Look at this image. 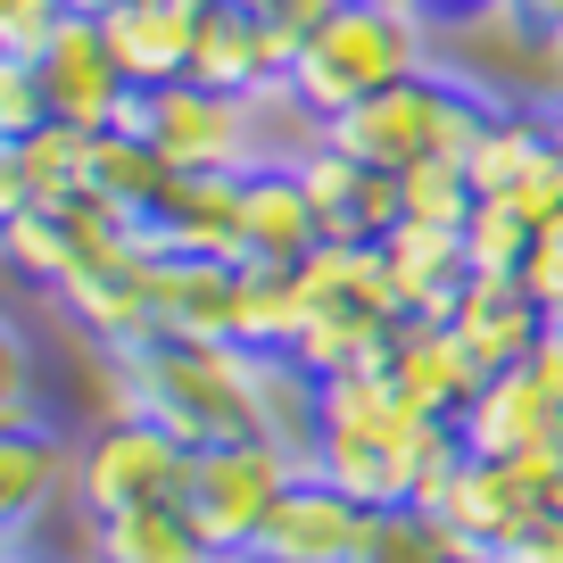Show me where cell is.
Here are the masks:
<instances>
[{"label":"cell","instance_id":"ba28073f","mask_svg":"<svg viewBox=\"0 0 563 563\" xmlns=\"http://www.w3.org/2000/svg\"><path fill=\"white\" fill-rule=\"evenodd\" d=\"M34 75H42V91H51V117L58 124H84V133H117V124H124V133H141V100H150V91L117 67L100 18L75 9L67 34L51 42V58H42Z\"/></svg>","mask_w":563,"mask_h":563},{"label":"cell","instance_id":"7402d4cb","mask_svg":"<svg viewBox=\"0 0 563 563\" xmlns=\"http://www.w3.org/2000/svg\"><path fill=\"white\" fill-rule=\"evenodd\" d=\"M307 316V265H274V257H241V340L249 349H299Z\"/></svg>","mask_w":563,"mask_h":563},{"label":"cell","instance_id":"8fae6325","mask_svg":"<svg viewBox=\"0 0 563 563\" xmlns=\"http://www.w3.org/2000/svg\"><path fill=\"white\" fill-rule=\"evenodd\" d=\"M290 58H299V34H282L265 9L208 0V18H199V51H191V84L241 91V100H265V91L290 84Z\"/></svg>","mask_w":563,"mask_h":563},{"label":"cell","instance_id":"f1b7e54d","mask_svg":"<svg viewBox=\"0 0 563 563\" xmlns=\"http://www.w3.org/2000/svg\"><path fill=\"white\" fill-rule=\"evenodd\" d=\"M522 290L547 307V323H563V216L539 224V241H530V257H522Z\"/></svg>","mask_w":563,"mask_h":563},{"label":"cell","instance_id":"83f0119b","mask_svg":"<svg viewBox=\"0 0 563 563\" xmlns=\"http://www.w3.org/2000/svg\"><path fill=\"white\" fill-rule=\"evenodd\" d=\"M34 124H51V91L34 67H9L0 58V141H25Z\"/></svg>","mask_w":563,"mask_h":563},{"label":"cell","instance_id":"9c48e42d","mask_svg":"<svg viewBox=\"0 0 563 563\" xmlns=\"http://www.w3.org/2000/svg\"><path fill=\"white\" fill-rule=\"evenodd\" d=\"M464 448L489 464H530V456H563V398L539 382L530 365H506L473 389V406L456 415Z\"/></svg>","mask_w":563,"mask_h":563},{"label":"cell","instance_id":"4fadbf2b","mask_svg":"<svg viewBox=\"0 0 563 563\" xmlns=\"http://www.w3.org/2000/svg\"><path fill=\"white\" fill-rule=\"evenodd\" d=\"M150 241L175 257H249V175H175L150 216Z\"/></svg>","mask_w":563,"mask_h":563},{"label":"cell","instance_id":"277c9868","mask_svg":"<svg viewBox=\"0 0 563 563\" xmlns=\"http://www.w3.org/2000/svg\"><path fill=\"white\" fill-rule=\"evenodd\" d=\"M141 133L158 141V158L175 175H257L274 158V124H265V100H241V91H208V84H166L141 100Z\"/></svg>","mask_w":563,"mask_h":563},{"label":"cell","instance_id":"7a4b0ae2","mask_svg":"<svg viewBox=\"0 0 563 563\" xmlns=\"http://www.w3.org/2000/svg\"><path fill=\"white\" fill-rule=\"evenodd\" d=\"M422 67H440V18L422 0H340L290 58V100L316 124H332Z\"/></svg>","mask_w":563,"mask_h":563},{"label":"cell","instance_id":"ac0fdd59","mask_svg":"<svg viewBox=\"0 0 563 563\" xmlns=\"http://www.w3.org/2000/svg\"><path fill=\"white\" fill-rule=\"evenodd\" d=\"M448 323H456V340L481 356V373L522 365V356L547 340V307L522 290V274H473Z\"/></svg>","mask_w":563,"mask_h":563},{"label":"cell","instance_id":"d4e9b609","mask_svg":"<svg viewBox=\"0 0 563 563\" xmlns=\"http://www.w3.org/2000/svg\"><path fill=\"white\" fill-rule=\"evenodd\" d=\"M406 224H473V208H481V191H473V175H464L456 158H422V166H406Z\"/></svg>","mask_w":563,"mask_h":563},{"label":"cell","instance_id":"e0dca14e","mask_svg":"<svg viewBox=\"0 0 563 563\" xmlns=\"http://www.w3.org/2000/svg\"><path fill=\"white\" fill-rule=\"evenodd\" d=\"M382 265H389V290H398L406 323L415 316L448 323L456 299H464V282H473V249H464L456 224H389Z\"/></svg>","mask_w":563,"mask_h":563},{"label":"cell","instance_id":"4316f807","mask_svg":"<svg viewBox=\"0 0 563 563\" xmlns=\"http://www.w3.org/2000/svg\"><path fill=\"white\" fill-rule=\"evenodd\" d=\"M75 0H0V58L9 67H42L51 42L67 34Z\"/></svg>","mask_w":563,"mask_h":563},{"label":"cell","instance_id":"d6986e66","mask_svg":"<svg viewBox=\"0 0 563 563\" xmlns=\"http://www.w3.org/2000/svg\"><path fill=\"white\" fill-rule=\"evenodd\" d=\"M75 489V448L58 422H18L0 431V514H9V539L25 547V530Z\"/></svg>","mask_w":563,"mask_h":563},{"label":"cell","instance_id":"f546056e","mask_svg":"<svg viewBox=\"0 0 563 563\" xmlns=\"http://www.w3.org/2000/svg\"><path fill=\"white\" fill-rule=\"evenodd\" d=\"M497 563H563V506H555V514H539V522H530Z\"/></svg>","mask_w":563,"mask_h":563},{"label":"cell","instance_id":"cb8c5ba5","mask_svg":"<svg viewBox=\"0 0 563 563\" xmlns=\"http://www.w3.org/2000/svg\"><path fill=\"white\" fill-rule=\"evenodd\" d=\"M448 555H464L456 530L422 506H382L365 522V547H356V563H448Z\"/></svg>","mask_w":563,"mask_h":563},{"label":"cell","instance_id":"44dd1931","mask_svg":"<svg viewBox=\"0 0 563 563\" xmlns=\"http://www.w3.org/2000/svg\"><path fill=\"white\" fill-rule=\"evenodd\" d=\"M91 563H232V555L199 539L183 506H133L91 522Z\"/></svg>","mask_w":563,"mask_h":563},{"label":"cell","instance_id":"ffe728a7","mask_svg":"<svg viewBox=\"0 0 563 563\" xmlns=\"http://www.w3.org/2000/svg\"><path fill=\"white\" fill-rule=\"evenodd\" d=\"M323 249V216L307 199L299 166L290 158H265L249 175V257H274V265H307Z\"/></svg>","mask_w":563,"mask_h":563},{"label":"cell","instance_id":"5b68a950","mask_svg":"<svg viewBox=\"0 0 563 563\" xmlns=\"http://www.w3.org/2000/svg\"><path fill=\"white\" fill-rule=\"evenodd\" d=\"M299 473H307V456H290L282 440H208V448H191V473H183L175 506L199 522L208 547L241 555V547L265 530L274 497L290 489Z\"/></svg>","mask_w":563,"mask_h":563},{"label":"cell","instance_id":"4dcf8cb0","mask_svg":"<svg viewBox=\"0 0 563 563\" xmlns=\"http://www.w3.org/2000/svg\"><path fill=\"white\" fill-rule=\"evenodd\" d=\"M440 25H464V18H481V9H497V0H422Z\"/></svg>","mask_w":563,"mask_h":563},{"label":"cell","instance_id":"d6a6232c","mask_svg":"<svg viewBox=\"0 0 563 563\" xmlns=\"http://www.w3.org/2000/svg\"><path fill=\"white\" fill-rule=\"evenodd\" d=\"M547 124H555V158H563V100H555V108H547Z\"/></svg>","mask_w":563,"mask_h":563},{"label":"cell","instance_id":"9a60e30c","mask_svg":"<svg viewBox=\"0 0 563 563\" xmlns=\"http://www.w3.org/2000/svg\"><path fill=\"white\" fill-rule=\"evenodd\" d=\"M389 382L406 389V406H415V415L456 422L489 373H481V356L456 340V323L415 316V323H398V340H389Z\"/></svg>","mask_w":563,"mask_h":563},{"label":"cell","instance_id":"5bb4252c","mask_svg":"<svg viewBox=\"0 0 563 563\" xmlns=\"http://www.w3.org/2000/svg\"><path fill=\"white\" fill-rule=\"evenodd\" d=\"M91 141L100 133H84V124H34L25 141H0V216H25V208H42V216H58V208H75V199L91 191Z\"/></svg>","mask_w":563,"mask_h":563},{"label":"cell","instance_id":"1f68e13d","mask_svg":"<svg viewBox=\"0 0 563 563\" xmlns=\"http://www.w3.org/2000/svg\"><path fill=\"white\" fill-rule=\"evenodd\" d=\"M75 9H84V18H108V9H124V0H75Z\"/></svg>","mask_w":563,"mask_h":563},{"label":"cell","instance_id":"603a6c76","mask_svg":"<svg viewBox=\"0 0 563 563\" xmlns=\"http://www.w3.org/2000/svg\"><path fill=\"white\" fill-rule=\"evenodd\" d=\"M166 183H175V166L158 158V141L150 133H100L91 141V191L100 199H117L124 216H141V224H150V216H158V199H166Z\"/></svg>","mask_w":563,"mask_h":563},{"label":"cell","instance_id":"7c38bea8","mask_svg":"<svg viewBox=\"0 0 563 563\" xmlns=\"http://www.w3.org/2000/svg\"><path fill=\"white\" fill-rule=\"evenodd\" d=\"M141 282H150V307H158L166 340H241V265L150 249Z\"/></svg>","mask_w":563,"mask_h":563},{"label":"cell","instance_id":"e575fe53","mask_svg":"<svg viewBox=\"0 0 563 563\" xmlns=\"http://www.w3.org/2000/svg\"><path fill=\"white\" fill-rule=\"evenodd\" d=\"M448 563H481V555H448Z\"/></svg>","mask_w":563,"mask_h":563},{"label":"cell","instance_id":"3957f363","mask_svg":"<svg viewBox=\"0 0 563 563\" xmlns=\"http://www.w3.org/2000/svg\"><path fill=\"white\" fill-rule=\"evenodd\" d=\"M489 91H473L456 67H422V75H406V84H389V91H373V100H356L349 117H332L323 124V141H340L349 158H365V166H389V175H406V166H422V158H473V141H481V124H489Z\"/></svg>","mask_w":563,"mask_h":563},{"label":"cell","instance_id":"8d00e7d4","mask_svg":"<svg viewBox=\"0 0 563 563\" xmlns=\"http://www.w3.org/2000/svg\"><path fill=\"white\" fill-rule=\"evenodd\" d=\"M9 563H25V555H9Z\"/></svg>","mask_w":563,"mask_h":563},{"label":"cell","instance_id":"836d02e7","mask_svg":"<svg viewBox=\"0 0 563 563\" xmlns=\"http://www.w3.org/2000/svg\"><path fill=\"white\" fill-rule=\"evenodd\" d=\"M232 9H274V0H232Z\"/></svg>","mask_w":563,"mask_h":563},{"label":"cell","instance_id":"484cf974","mask_svg":"<svg viewBox=\"0 0 563 563\" xmlns=\"http://www.w3.org/2000/svg\"><path fill=\"white\" fill-rule=\"evenodd\" d=\"M530 241H539V224H530L522 208H506V199H481V208H473V224H464L473 274H522Z\"/></svg>","mask_w":563,"mask_h":563},{"label":"cell","instance_id":"d590c367","mask_svg":"<svg viewBox=\"0 0 563 563\" xmlns=\"http://www.w3.org/2000/svg\"><path fill=\"white\" fill-rule=\"evenodd\" d=\"M555 506H563V489H555Z\"/></svg>","mask_w":563,"mask_h":563},{"label":"cell","instance_id":"8992f818","mask_svg":"<svg viewBox=\"0 0 563 563\" xmlns=\"http://www.w3.org/2000/svg\"><path fill=\"white\" fill-rule=\"evenodd\" d=\"M183 473H191V448L158 415H100L91 440L75 448V497H84L91 522L133 514V506H175Z\"/></svg>","mask_w":563,"mask_h":563},{"label":"cell","instance_id":"30bf717a","mask_svg":"<svg viewBox=\"0 0 563 563\" xmlns=\"http://www.w3.org/2000/svg\"><path fill=\"white\" fill-rule=\"evenodd\" d=\"M365 522H373V506H356V497L332 489L323 473H299L274 497L265 530L241 547V555H265V563H356Z\"/></svg>","mask_w":563,"mask_h":563},{"label":"cell","instance_id":"52a82bcc","mask_svg":"<svg viewBox=\"0 0 563 563\" xmlns=\"http://www.w3.org/2000/svg\"><path fill=\"white\" fill-rule=\"evenodd\" d=\"M464 175H473L481 199H506V208H522L530 224L563 216V158H555V124H547V108H522V100L489 108V124H481Z\"/></svg>","mask_w":563,"mask_h":563},{"label":"cell","instance_id":"6da1fadb","mask_svg":"<svg viewBox=\"0 0 563 563\" xmlns=\"http://www.w3.org/2000/svg\"><path fill=\"white\" fill-rule=\"evenodd\" d=\"M117 406L108 415H158L183 448L208 440H265L257 431V349L249 340H141L100 349Z\"/></svg>","mask_w":563,"mask_h":563},{"label":"cell","instance_id":"2e32d148","mask_svg":"<svg viewBox=\"0 0 563 563\" xmlns=\"http://www.w3.org/2000/svg\"><path fill=\"white\" fill-rule=\"evenodd\" d=\"M199 18H208V0H124L108 9V51L117 67L133 75L141 91H166L191 75V51H199Z\"/></svg>","mask_w":563,"mask_h":563}]
</instances>
